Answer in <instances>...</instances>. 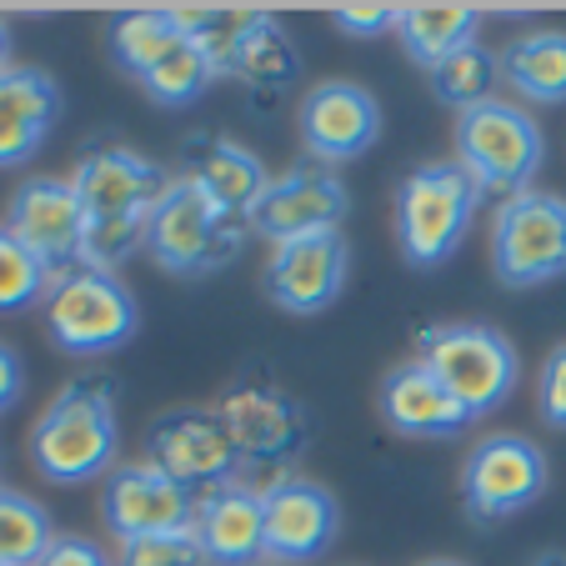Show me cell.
Instances as JSON below:
<instances>
[{
	"label": "cell",
	"instance_id": "12",
	"mask_svg": "<svg viewBox=\"0 0 566 566\" xmlns=\"http://www.w3.org/2000/svg\"><path fill=\"white\" fill-rule=\"evenodd\" d=\"M346 281H352V241L342 231L301 235L286 247H271L266 271H261V291L276 311L286 316H321L342 301Z\"/></svg>",
	"mask_w": 566,
	"mask_h": 566
},
{
	"label": "cell",
	"instance_id": "34",
	"mask_svg": "<svg viewBox=\"0 0 566 566\" xmlns=\"http://www.w3.org/2000/svg\"><path fill=\"white\" fill-rule=\"evenodd\" d=\"M41 566H116V556L96 542V536H81V532H61L55 546L45 552Z\"/></svg>",
	"mask_w": 566,
	"mask_h": 566
},
{
	"label": "cell",
	"instance_id": "30",
	"mask_svg": "<svg viewBox=\"0 0 566 566\" xmlns=\"http://www.w3.org/2000/svg\"><path fill=\"white\" fill-rule=\"evenodd\" d=\"M45 286H51V266H41V261L0 226V316L41 306Z\"/></svg>",
	"mask_w": 566,
	"mask_h": 566
},
{
	"label": "cell",
	"instance_id": "2",
	"mask_svg": "<svg viewBox=\"0 0 566 566\" xmlns=\"http://www.w3.org/2000/svg\"><path fill=\"white\" fill-rule=\"evenodd\" d=\"M120 386L111 376H75L51 396V407L31 427V467L51 486L106 481L120 467Z\"/></svg>",
	"mask_w": 566,
	"mask_h": 566
},
{
	"label": "cell",
	"instance_id": "29",
	"mask_svg": "<svg viewBox=\"0 0 566 566\" xmlns=\"http://www.w3.org/2000/svg\"><path fill=\"white\" fill-rule=\"evenodd\" d=\"M235 81H247L251 91H286L296 86L301 75V55L296 45H291V35L281 31L276 15H266V21L251 31V41L241 45V55H235Z\"/></svg>",
	"mask_w": 566,
	"mask_h": 566
},
{
	"label": "cell",
	"instance_id": "31",
	"mask_svg": "<svg viewBox=\"0 0 566 566\" xmlns=\"http://www.w3.org/2000/svg\"><path fill=\"white\" fill-rule=\"evenodd\" d=\"M116 566H211L196 542V532H166V536H140L116 552Z\"/></svg>",
	"mask_w": 566,
	"mask_h": 566
},
{
	"label": "cell",
	"instance_id": "7",
	"mask_svg": "<svg viewBox=\"0 0 566 566\" xmlns=\"http://www.w3.org/2000/svg\"><path fill=\"white\" fill-rule=\"evenodd\" d=\"M546 160V136L516 101H481L457 116V166L476 181L481 196H522L532 191Z\"/></svg>",
	"mask_w": 566,
	"mask_h": 566
},
{
	"label": "cell",
	"instance_id": "17",
	"mask_svg": "<svg viewBox=\"0 0 566 566\" xmlns=\"http://www.w3.org/2000/svg\"><path fill=\"white\" fill-rule=\"evenodd\" d=\"M381 101L361 81H321L301 96L296 130L316 166H346L361 160L381 140Z\"/></svg>",
	"mask_w": 566,
	"mask_h": 566
},
{
	"label": "cell",
	"instance_id": "16",
	"mask_svg": "<svg viewBox=\"0 0 566 566\" xmlns=\"http://www.w3.org/2000/svg\"><path fill=\"white\" fill-rule=\"evenodd\" d=\"M346 211H352V191L346 181L332 171V166H296V171L271 176L266 196L251 211V231L266 235L271 247H286V241H301V235H321V231H342Z\"/></svg>",
	"mask_w": 566,
	"mask_h": 566
},
{
	"label": "cell",
	"instance_id": "1",
	"mask_svg": "<svg viewBox=\"0 0 566 566\" xmlns=\"http://www.w3.org/2000/svg\"><path fill=\"white\" fill-rule=\"evenodd\" d=\"M171 176L160 171L150 156L120 146V140H96L75 160V196L86 211V251L81 261L101 271H120L130 251H146L150 211L166 196Z\"/></svg>",
	"mask_w": 566,
	"mask_h": 566
},
{
	"label": "cell",
	"instance_id": "28",
	"mask_svg": "<svg viewBox=\"0 0 566 566\" xmlns=\"http://www.w3.org/2000/svg\"><path fill=\"white\" fill-rule=\"evenodd\" d=\"M496 75H502V55H492L481 41H471L467 51L447 55V61L427 75V81H431L437 106H451L457 116H467V111H476L481 101H492Z\"/></svg>",
	"mask_w": 566,
	"mask_h": 566
},
{
	"label": "cell",
	"instance_id": "8",
	"mask_svg": "<svg viewBox=\"0 0 566 566\" xmlns=\"http://www.w3.org/2000/svg\"><path fill=\"white\" fill-rule=\"evenodd\" d=\"M492 271L506 291H536L566 276V196L532 186L496 206Z\"/></svg>",
	"mask_w": 566,
	"mask_h": 566
},
{
	"label": "cell",
	"instance_id": "20",
	"mask_svg": "<svg viewBox=\"0 0 566 566\" xmlns=\"http://www.w3.org/2000/svg\"><path fill=\"white\" fill-rule=\"evenodd\" d=\"M65 101L55 75L41 65H11L0 75V171L31 166L41 156L45 136L55 130Z\"/></svg>",
	"mask_w": 566,
	"mask_h": 566
},
{
	"label": "cell",
	"instance_id": "26",
	"mask_svg": "<svg viewBox=\"0 0 566 566\" xmlns=\"http://www.w3.org/2000/svg\"><path fill=\"white\" fill-rule=\"evenodd\" d=\"M211 81H216V71H211V61L201 55V45H196L191 35H181V41H176L171 51L146 71L140 91H146V101L150 106H160V111H186V106H196V101L211 91Z\"/></svg>",
	"mask_w": 566,
	"mask_h": 566
},
{
	"label": "cell",
	"instance_id": "18",
	"mask_svg": "<svg viewBox=\"0 0 566 566\" xmlns=\"http://www.w3.org/2000/svg\"><path fill=\"white\" fill-rule=\"evenodd\" d=\"M376 411L381 421L407 441H457L467 437L476 421L461 411V401L411 356V361L391 366L376 386Z\"/></svg>",
	"mask_w": 566,
	"mask_h": 566
},
{
	"label": "cell",
	"instance_id": "4",
	"mask_svg": "<svg viewBox=\"0 0 566 566\" xmlns=\"http://www.w3.org/2000/svg\"><path fill=\"white\" fill-rule=\"evenodd\" d=\"M251 226L226 216L191 176L176 171L166 181V196L150 211V231H146V256L156 261V271L181 281H201L216 276L235 261L241 241Z\"/></svg>",
	"mask_w": 566,
	"mask_h": 566
},
{
	"label": "cell",
	"instance_id": "10",
	"mask_svg": "<svg viewBox=\"0 0 566 566\" xmlns=\"http://www.w3.org/2000/svg\"><path fill=\"white\" fill-rule=\"evenodd\" d=\"M216 417L231 431L241 467H266L286 476L291 461H301L311 447V411L301 407V396H291L276 381H261V376L226 386Z\"/></svg>",
	"mask_w": 566,
	"mask_h": 566
},
{
	"label": "cell",
	"instance_id": "24",
	"mask_svg": "<svg viewBox=\"0 0 566 566\" xmlns=\"http://www.w3.org/2000/svg\"><path fill=\"white\" fill-rule=\"evenodd\" d=\"M181 35L186 31H181V21H176V11H120V15H111V25H106L111 61L126 75H136V81H146V71L171 51Z\"/></svg>",
	"mask_w": 566,
	"mask_h": 566
},
{
	"label": "cell",
	"instance_id": "13",
	"mask_svg": "<svg viewBox=\"0 0 566 566\" xmlns=\"http://www.w3.org/2000/svg\"><path fill=\"white\" fill-rule=\"evenodd\" d=\"M0 226L41 266H51V276L75 266L81 251H86V211H81L71 176H25L11 191V201H6V221Z\"/></svg>",
	"mask_w": 566,
	"mask_h": 566
},
{
	"label": "cell",
	"instance_id": "32",
	"mask_svg": "<svg viewBox=\"0 0 566 566\" xmlns=\"http://www.w3.org/2000/svg\"><path fill=\"white\" fill-rule=\"evenodd\" d=\"M401 11L407 6H332V25L352 41H376L401 25Z\"/></svg>",
	"mask_w": 566,
	"mask_h": 566
},
{
	"label": "cell",
	"instance_id": "5",
	"mask_svg": "<svg viewBox=\"0 0 566 566\" xmlns=\"http://www.w3.org/2000/svg\"><path fill=\"white\" fill-rule=\"evenodd\" d=\"M417 361L447 386L461 401L471 421L492 417L512 401L516 381H522V356L496 326H476V321H447V326H427L417 336Z\"/></svg>",
	"mask_w": 566,
	"mask_h": 566
},
{
	"label": "cell",
	"instance_id": "11",
	"mask_svg": "<svg viewBox=\"0 0 566 566\" xmlns=\"http://www.w3.org/2000/svg\"><path fill=\"white\" fill-rule=\"evenodd\" d=\"M146 461L196 496L216 492V486H226V481L247 471L216 407H176L166 417H156L146 431Z\"/></svg>",
	"mask_w": 566,
	"mask_h": 566
},
{
	"label": "cell",
	"instance_id": "23",
	"mask_svg": "<svg viewBox=\"0 0 566 566\" xmlns=\"http://www.w3.org/2000/svg\"><path fill=\"white\" fill-rule=\"evenodd\" d=\"M476 31H481L476 6H407V11H401V25H396L401 51H407L427 75L437 71L447 55L467 51V45L476 41Z\"/></svg>",
	"mask_w": 566,
	"mask_h": 566
},
{
	"label": "cell",
	"instance_id": "25",
	"mask_svg": "<svg viewBox=\"0 0 566 566\" xmlns=\"http://www.w3.org/2000/svg\"><path fill=\"white\" fill-rule=\"evenodd\" d=\"M266 15L271 11H256V6H211V11L176 6V21H181V31L191 35L196 45H201V55L211 61L216 75H231L235 71V55H241V45L251 41V31H256Z\"/></svg>",
	"mask_w": 566,
	"mask_h": 566
},
{
	"label": "cell",
	"instance_id": "14",
	"mask_svg": "<svg viewBox=\"0 0 566 566\" xmlns=\"http://www.w3.org/2000/svg\"><path fill=\"white\" fill-rule=\"evenodd\" d=\"M101 522L116 536V546L140 542V536H166V532H191L196 522V492L176 486L166 471L150 461H120L106 481H101Z\"/></svg>",
	"mask_w": 566,
	"mask_h": 566
},
{
	"label": "cell",
	"instance_id": "38",
	"mask_svg": "<svg viewBox=\"0 0 566 566\" xmlns=\"http://www.w3.org/2000/svg\"><path fill=\"white\" fill-rule=\"evenodd\" d=\"M421 566H467V562H421Z\"/></svg>",
	"mask_w": 566,
	"mask_h": 566
},
{
	"label": "cell",
	"instance_id": "37",
	"mask_svg": "<svg viewBox=\"0 0 566 566\" xmlns=\"http://www.w3.org/2000/svg\"><path fill=\"white\" fill-rule=\"evenodd\" d=\"M536 566H566V556L562 552H546V556H536Z\"/></svg>",
	"mask_w": 566,
	"mask_h": 566
},
{
	"label": "cell",
	"instance_id": "22",
	"mask_svg": "<svg viewBox=\"0 0 566 566\" xmlns=\"http://www.w3.org/2000/svg\"><path fill=\"white\" fill-rule=\"evenodd\" d=\"M502 81L532 106L566 101V31H532L502 51Z\"/></svg>",
	"mask_w": 566,
	"mask_h": 566
},
{
	"label": "cell",
	"instance_id": "27",
	"mask_svg": "<svg viewBox=\"0 0 566 566\" xmlns=\"http://www.w3.org/2000/svg\"><path fill=\"white\" fill-rule=\"evenodd\" d=\"M55 536L61 532L35 496L0 486V566H41Z\"/></svg>",
	"mask_w": 566,
	"mask_h": 566
},
{
	"label": "cell",
	"instance_id": "35",
	"mask_svg": "<svg viewBox=\"0 0 566 566\" xmlns=\"http://www.w3.org/2000/svg\"><path fill=\"white\" fill-rule=\"evenodd\" d=\"M21 396H25V361L15 346L0 342V411H11Z\"/></svg>",
	"mask_w": 566,
	"mask_h": 566
},
{
	"label": "cell",
	"instance_id": "15",
	"mask_svg": "<svg viewBox=\"0 0 566 566\" xmlns=\"http://www.w3.org/2000/svg\"><path fill=\"white\" fill-rule=\"evenodd\" d=\"M261 502H266V562L306 566L332 552L342 532V502L332 486L286 471L261 486Z\"/></svg>",
	"mask_w": 566,
	"mask_h": 566
},
{
	"label": "cell",
	"instance_id": "36",
	"mask_svg": "<svg viewBox=\"0 0 566 566\" xmlns=\"http://www.w3.org/2000/svg\"><path fill=\"white\" fill-rule=\"evenodd\" d=\"M11 25H6V21H0V75H6V71H11Z\"/></svg>",
	"mask_w": 566,
	"mask_h": 566
},
{
	"label": "cell",
	"instance_id": "3",
	"mask_svg": "<svg viewBox=\"0 0 566 566\" xmlns=\"http://www.w3.org/2000/svg\"><path fill=\"white\" fill-rule=\"evenodd\" d=\"M41 321L55 352L75 356V361H101L136 342L140 301L116 271L75 261L51 276L41 296Z\"/></svg>",
	"mask_w": 566,
	"mask_h": 566
},
{
	"label": "cell",
	"instance_id": "9",
	"mask_svg": "<svg viewBox=\"0 0 566 566\" xmlns=\"http://www.w3.org/2000/svg\"><path fill=\"white\" fill-rule=\"evenodd\" d=\"M546 481H552V467H546V451L532 437H522V431H492L461 461V506L481 526L512 522L526 506L542 502Z\"/></svg>",
	"mask_w": 566,
	"mask_h": 566
},
{
	"label": "cell",
	"instance_id": "19",
	"mask_svg": "<svg viewBox=\"0 0 566 566\" xmlns=\"http://www.w3.org/2000/svg\"><path fill=\"white\" fill-rule=\"evenodd\" d=\"M196 542L211 566H261L266 556V502L251 481H226L216 492L196 496Z\"/></svg>",
	"mask_w": 566,
	"mask_h": 566
},
{
	"label": "cell",
	"instance_id": "21",
	"mask_svg": "<svg viewBox=\"0 0 566 566\" xmlns=\"http://www.w3.org/2000/svg\"><path fill=\"white\" fill-rule=\"evenodd\" d=\"M181 176H191V181L201 186L226 216H235V221H251L256 201L271 186L266 160L231 136H191L186 140V171Z\"/></svg>",
	"mask_w": 566,
	"mask_h": 566
},
{
	"label": "cell",
	"instance_id": "33",
	"mask_svg": "<svg viewBox=\"0 0 566 566\" xmlns=\"http://www.w3.org/2000/svg\"><path fill=\"white\" fill-rule=\"evenodd\" d=\"M536 411L552 431H566V342L536 371Z\"/></svg>",
	"mask_w": 566,
	"mask_h": 566
},
{
	"label": "cell",
	"instance_id": "6",
	"mask_svg": "<svg viewBox=\"0 0 566 566\" xmlns=\"http://www.w3.org/2000/svg\"><path fill=\"white\" fill-rule=\"evenodd\" d=\"M481 211V191L457 160H427L396 191V241L417 271L447 266L461 251L471 221Z\"/></svg>",
	"mask_w": 566,
	"mask_h": 566
}]
</instances>
